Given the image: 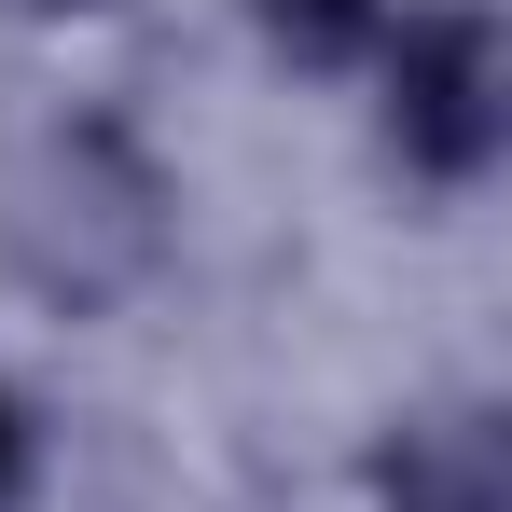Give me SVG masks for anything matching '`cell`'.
Returning <instances> with one entry per match:
<instances>
[{
	"label": "cell",
	"mask_w": 512,
	"mask_h": 512,
	"mask_svg": "<svg viewBox=\"0 0 512 512\" xmlns=\"http://www.w3.org/2000/svg\"><path fill=\"white\" fill-rule=\"evenodd\" d=\"M0 471H14V429H0Z\"/></svg>",
	"instance_id": "3"
},
{
	"label": "cell",
	"mask_w": 512,
	"mask_h": 512,
	"mask_svg": "<svg viewBox=\"0 0 512 512\" xmlns=\"http://www.w3.org/2000/svg\"><path fill=\"white\" fill-rule=\"evenodd\" d=\"M402 139L429 167H485L499 139V70H485V28H402Z\"/></svg>",
	"instance_id": "1"
},
{
	"label": "cell",
	"mask_w": 512,
	"mask_h": 512,
	"mask_svg": "<svg viewBox=\"0 0 512 512\" xmlns=\"http://www.w3.org/2000/svg\"><path fill=\"white\" fill-rule=\"evenodd\" d=\"M263 14H277V28H291L305 56H346V42L374 28V0H263Z\"/></svg>",
	"instance_id": "2"
}]
</instances>
